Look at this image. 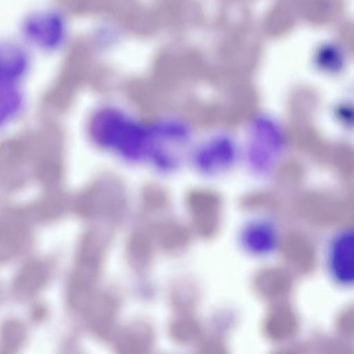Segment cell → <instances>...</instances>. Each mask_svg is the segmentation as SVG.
I'll use <instances>...</instances> for the list:
<instances>
[{
    "mask_svg": "<svg viewBox=\"0 0 354 354\" xmlns=\"http://www.w3.org/2000/svg\"><path fill=\"white\" fill-rule=\"evenodd\" d=\"M188 161L203 177H223L241 162V147L231 134L215 133L192 147Z\"/></svg>",
    "mask_w": 354,
    "mask_h": 354,
    "instance_id": "cell-4",
    "label": "cell"
},
{
    "mask_svg": "<svg viewBox=\"0 0 354 354\" xmlns=\"http://www.w3.org/2000/svg\"><path fill=\"white\" fill-rule=\"evenodd\" d=\"M20 84L0 82V130L15 123L26 109V97Z\"/></svg>",
    "mask_w": 354,
    "mask_h": 354,
    "instance_id": "cell-9",
    "label": "cell"
},
{
    "mask_svg": "<svg viewBox=\"0 0 354 354\" xmlns=\"http://www.w3.org/2000/svg\"><path fill=\"white\" fill-rule=\"evenodd\" d=\"M22 36L30 46L53 53L65 46L69 36L67 18L57 10H42L26 18Z\"/></svg>",
    "mask_w": 354,
    "mask_h": 354,
    "instance_id": "cell-5",
    "label": "cell"
},
{
    "mask_svg": "<svg viewBox=\"0 0 354 354\" xmlns=\"http://www.w3.org/2000/svg\"><path fill=\"white\" fill-rule=\"evenodd\" d=\"M324 264L331 281L341 288L353 283V231L351 227L337 230L329 238L324 252Z\"/></svg>",
    "mask_w": 354,
    "mask_h": 354,
    "instance_id": "cell-7",
    "label": "cell"
},
{
    "mask_svg": "<svg viewBox=\"0 0 354 354\" xmlns=\"http://www.w3.org/2000/svg\"><path fill=\"white\" fill-rule=\"evenodd\" d=\"M192 147V130L187 124L180 120H162L149 125L144 163L159 175H171L188 160Z\"/></svg>",
    "mask_w": 354,
    "mask_h": 354,
    "instance_id": "cell-2",
    "label": "cell"
},
{
    "mask_svg": "<svg viewBox=\"0 0 354 354\" xmlns=\"http://www.w3.org/2000/svg\"><path fill=\"white\" fill-rule=\"evenodd\" d=\"M88 132L97 147L120 160L130 165L145 162L149 125L123 109L101 107L93 113Z\"/></svg>",
    "mask_w": 354,
    "mask_h": 354,
    "instance_id": "cell-1",
    "label": "cell"
},
{
    "mask_svg": "<svg viewBox=\"0 0 354 354\" xmlns=\"http://www.w3.org/2000/svg\"><path fill=\"white\" fill-rule=\"evenodd\" d=\"M30 57L21 45L0 42V82L20 84L28 75Z\"/></svg>",
    "mask_w": 354,
    "mask_h": 354,
    "instance_id": "cell-8",
    "label": "cell"
},
{
    "mask_svg": "<svg viewBox=\"0 0 354 354\" xmlns=\"http://www.w3.org/2000/svg\"><path fill=\"white\" fill-rule=\"evenodd\" d=\"M287 152V138L281 125L260 118L250 126L244 147H241V162L256 179L272 177L283 162Z\"/></svg>",
    "mask_w": 354,
    "mask_h": 354,
    "instance_id": "cell-3",
    "label": "cell"
},
{
    "mask_svg": "<svg viewBox=\"0 0 354 354\" xmlns=\"http://www.w3.org/2000/svg\"><path fill=\"white\" fill-rule=\"evenodd\" d=\"M281 242L279 225L274 218L267 215L252 217L239 232L240 248L254 258H270L277 254Z\"/></svg>",
    "mask_w": 354,
    "mask_h": 354,
    "instance_id": "cell-6",
    "label": "cell"
}]
</instances>
